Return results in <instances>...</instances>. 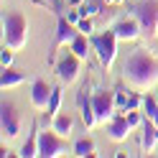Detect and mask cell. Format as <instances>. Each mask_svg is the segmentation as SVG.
<instances>
[{
    "mask_svg": "<svg viewBox=\"0 0 158 158\" xmlns=\"http://www.w3.org/2000/svg\"><path fill=\"white\" fill-rule=\"evenodd\" d=\"M0 133H3V143H10L21 135V112L10 100H3L0 105Z\"/></svg>",
    "mask_w": 158,
    "mask_h": 158,
    "instance_id": "5b68a950",
    "label": "cell"
},
{
    "mask_svg": "<svg viewBox=\"0 0 158 158\" xmlns=\"http://www.w3.org/2000/svg\"><path fill=\"white\" fill-rule=\"evenodd\" d=\"M13 48L10 46H3V51H0V66H3V69H8V66H10L13 64Z\"/></svg>",
    "mask_w": 158,
    "mask_h": 158,
    "instance_id": "603a6c76",
    "label": "cell"
},
{
    "mask_svg": "<svg viewBox=\"0 0 158 158\" xmlns=\"http://www.w3.org/2000/svg\"><path fill=\"white\" fill-rule=\"evenodd\" d=\"M79 33V28L69 21L66 15H59V23H56V46H64V44H72Z\"/></svg>",
    "mask_w": 158,
    "mask_h": 158,
    "instance_id": "9a60e30c",
    "label": "cell"
},
{
    "mask_svg": "<svg viewBox=\"0 0 158 158\" xmlns=\"http://www.w3.org/2000/svg\"><path fill=\"white\" fill-rule=\"evenodd\" d=\"M156 97H158V94H156Z\"/></svg>",
    "mask_w": 158,
    "mask_h": 158,
    "instance_id": "f546056e",
    "label": "cell"
},
{
    "mask_svg": "<svg viewBox=\"0 0 158 158\" xmlns=\"http://www.w3.org/2000/svg\"><path fill=\"white\" fill-rule=\"evenodd\" d=\"M69 153L72 151H69V145H66V138L54 133L51 125L38 133V156L41 158H61V156H69Z\"/></svg>",
    "mask_w": 158,
    "mask_h": 158,
    "instance_id": "277c9868",
    "label": "cell"
},
{
    "mask_svg": "<svg viewBox=\"0 0 158 158\" xmlns=\"http://www.w3.org/2000/svg\"><path fill=\"white\" fill-rule=\"evenodd\" d=\"M79 61H82V59H79L72 48L56 59L54 69H56V77H59V82H61V84L69 87V84H74L77 79H79Z\"/></svg>",
    "mask_w": 158,
    "mask_h": 158,
    "instance_id": "ba28073f",
    "label": "cell"
},
{
    "mask_svg": "<svg viewBox=\"0 0 158 158\" xmlns=\"http://www.w3.org/2000/svg\"><path fill=\"white\" fill-rule=\"evenodd\" d=\"M66 3H69V5H82L84 0H66Z\"/></svg>",
    "mask_w": 158,
    "mask_h": 158,
    "instance_id": "484cf974",
    "label": "cell"
},
{
    "mask_svg": "<svg viewBox=\"0 0 158 158\" xmlns=\"http://www.w3.org/2000/svg\"><path fill=\"white\" fill-rule=\"evenodd\" d=\"M123 79L135 92H151L158 87V59L148 48H135L123 64Z\"/></svg>",
    "mask_w": 158,
    "mask_h": 158,
    "instance_id": "6da1fadb",
    "label": "cell"
},
{
    "mask_svg": "<svg viewBox=\"0 0 158 158\" xmlns=\"http://www.w3.org/2000/svg\"><path fill=\"white\" fill-rule=\"evenodd\" d=\"M105 3H112V0H105Z\"/></svg>",
    "mask_w": 158,
    "mask_h": 158,
    "instance_id": "83f0119b",
    "label": "cell"
},
{
    "mask_svg": "<svg viewBox=\"0 0 158 158\" xmlns=\"http://www.w3.org/2000/svg\"><path fill=\"white\" fill-rule=\"evenodd\" d=\"M156 148H158V125L145 117V123L140 125V151L156 153Z\"/></svg>",
    "mask_w": 158,
    "mask_h": 158,
    "instance_id": "5bb4252c",
    "label": "cell"
},
{
    "mask_svg": "<svg viewBox=\"0 0 158 158\" xmlns=\"http://www.w3.org/2000/svg\"><path fill=\"white\" fill-rule=\"evenodd\" d=\"M77 105H79V115H82V123L87 130H92L97 125V115H94V107H92V97L87 94V87H82L77 94Z\"/></svg>",
    "mask_w": 158,
    "mask_h": 158,
    "instance_id": "4fadbf2b",
    "label": "cell"
},
{
    "mask_svg": "<svg viewBox=\"0 0 158 158\" xmlns=\"http://www.w3.org/2000/svg\"><path fill=\"white\" fill-rule=\"evenodd\" d=\"M23 82H26V74L18 72V69H13V66L3 69V74H0V87H3V92L15 89V87H21Z\"/></svg>",
    "mask_w": 158,
    "mask_h": 158,
    "instance_id": "e0dca14e",
    "label": "cell"
},
{
    "mask_svg": "<svg viewBox=\"0 0 158 158\" xmlns=\"http://www.w3.org/2000/svg\"><path fill=\"white\" fill-rule=\"evenodd\" d=\"M66 18H69V21H72L74 26H77L79 21H82V15H79V10H72V13H66Z\"/></svg>",
    "mask_w": 158,
    "mask_h": 158,
    "instance_id": "d4e9b609",
    "label": "cell"
},
{
    "mask_svg": "<svg viewBox=\"0 0 158 158\" xmlns=\"http://www.w3.org/2000/svg\"><path fill=\"white\" fill-rule=\"evenodd\" d=\"M112 3H117V5H120V3H123V0H112Z\"/></svg>",
    "mask_w": 158,
    "mask_h": 158,
    "instance_id": "4316f807",
    "label": "cell"
},
{
    "mask_svg": "<svg viewBox=\"0 0 158 158\" xmlns=\"http://www.w3.org/2000/svg\"><path fill=\"white\" fill-rule=\"evenodd\" d=\"M92 107H94V115H97V125H107L117 115L115 92L112 89H97V92H92Z\"/></svg>",
    "mask_w": 158,
    "mask_h": 158,
    "instance_id": "52a82bcc",
    "label": "cell"
},
{
    "mask_svg": "<svg viewBox=\"0 0 158 158\" xmlns=\"http://www.w3.org/2000/svg\"><path fill=\"white\" fill-rule=\"evenodd\" d=\"M112 31H115V36L120 38V41H138V38L143 36V28H140L135 15L133 18H120V21L112 26Z\"/></svg>",
    "mask_w": 158,
    "mask_h": 158,
    "instance_id": "8fae6325",
    "label": "cell"
},
{
    "mask_svg": "<svg viewBox=\"0 0 158 158\" xmlns=\"http://www.w3.org/2000/svg\"><path fill=\"white\" fill-rule=\"evenodd\" d=\"M79 28V33H84V36H94V23H92V18H82V21L77 23Z\"/></svg>",
    "mask_w": 158,
    "mask_h": 158,
    "instance_id": "cb8c5ba5",
    "label": "cell"
},
{
    "mask_svg": "<svg viewBox=\"0 0 158 158\" xmlns=\"http://www.w3.org/2000/svg\"><path fill=\"white\" fill-rule=\"evenodd\" d=\"M117 41H120V38L115 36L112 28H110V31L97 33V36H89L92 51L97 54V59H100V64H102L105 69H112L115 59H117Z\"/></svg>",
    "mask_w": 158,
    "mask_h": 158,
    "instance_id": "3957f363",
    "label": "cell"
},
{
    "mask_svg": "<svg viewBox=\"0 0 158 158\" xmlns=\"http://www.w3.org/2000/svg\"><path fill=\"white\" fill-rule=\"evenodd\" d=\"M156 156H158V148H156Z\"/></svg>",
    "mask_w": 158,
    "mask_h": 158,
    "instance_id": "f1b7e54d",
    "label": "cell"
},
{
    "mask_svg": "<svg viewBox=\"0 0 158 158\" xmlns=\"http://www.w3.org/2000/svg\"><path fill=\"white\" fill-rule=\"evenodd\" d=\"M51 92L54 87L46 82V79H33L31 82V107L36 112H46L48 100H51Z\"/></svg>",
    "mask_w": 158,
    "mask_h": 158,
    "instance_id": "9c48e42d",
    "label": "cell"
},
{
    "mask_svg": "<svg viewBox=\"0 0 158 158\" xmlns=\"http://www.w3.org/2000/svg\"><path fill=\"white\" fill-rule=\"evenodd\" d=\"M28 44V21L21 10L3 13V46H10L13 51H21Z\"/></svg>",
    "mask_w": 158,
    "mask_h": 158,
    "instance_id": "7a4b0ae2",
    "label": "cell"
},
{
    "mask_svg": "<svg viewBox=\"0 0 158 158\" xmlns=\"http://www.w3.org/2000/svg\"><path fill=\"white\" fill-rule=\"evenodd\" d=\"M51 130L69 140V138H72V133H74V117L69 115V112H64V110H59V112L51 117Z\"/></svg>",
    "mask_w": 158,
    "mask_h": 158,
    "instance_id": "2e32d148",
    "label": "cell"
},
{
    "mask_svg": "<svg viewBox=\"0 0 158 158\" xmlns=\"http://www.w3.org/2000/svg\"><path fill=\"white\" fill-rule=\"evenodd\" d=\"M130 123H127V117H125V112H117L110 123L105 125V133H107V138H110L112 143H123V140H127V135H130Z\"/></svg>",
    "mask_w": 158,
    "mask_h": 158,
    "instance_id": "30bf717a",
    "label": "cell"
},
{
    "mask_svg": "<svg viewBox=\"0 0 158 158\" xmlns=\"http://www.w3.org/2000/svg\"><path fill=\"white\" fill-rule=\"evenodd\" d=\"M115 105H117V112L140 110L143 107V94L140 92H127L125 87H117L115 89Z\"/></svg>",
    "mask_w": 158,
    "mask_h": 158,
    "instance_id": "7c38bea8",
    "label": "cell"
},
{
    "mask_svg": "<svg viewBox=\"0 0 158 158\" xmlns=\"http://www.w3.org/2000/svg\"><path fill=\"white\" fill-rule=\"evenodd\" d=\"M18 156H21V158H36V156H38V130H36V125L31 127V133H28L26 143L21 145Z\"/></svg>",
    "mask_w": 158,
    "mask_h": 158,
    "instance_id": "ac0fdd59",
    "label": "cell"
},
{
    "mask_svg": "<svg viewBox=\"0 0 158 158\" xmlns=\"http://www.w3.org/2000/svg\"><path fill=\"white\" fill-rule=\"evenodd\" d=\"M94 151H97V145L92 138H79L72 145V156H79V158H89V156H94Z\"/></svg>",
    "mask_w": 158,
    "mask_h": 158,
    "instance_id": "d6986e66",
    "label": "cell"
},
{
    "mask_svg": "<svg viewBox=\"0 0 158 158\" xmlns=\"http://www.w3.org/2000/svg\"><path fill=\"white\" fill-rule=\"evenodd\" d=\"M102 3H105V0H84L82 5H77V10H79L82 18H94L97 13L102 10Z\"/></svg>",
    "mask_w": 158,
    "mask_h": 158,
    "instance_id": "44dd1931",
    "label": "cell"
},
{
    "mask_svg": "<svg viewBox=\"0 0 158 158\" xmlns=\"http://www.w3.org/2000/svg\"><path fill=\"white\" fill-rule=\"evenodd\" d=\"M133 15L143 28V36H156L158 33V0H138L133 8Z\"/></svg>",
    "mask_w": 158,
    "mask_h": 158,
    "instance_id": "8992f818",
    "label": "cell"
},
{
    "mask_svg": "<svg viewBox=\"0 0 158 158\" xmlns=\"http://www.w3.org/2000/svg\"><path fill=\"white\" fill-rule=\"evenodd\" d=\"M59 110H61V87H54L51 100H48V107H46V115H48V117H54Z\"/></svg>",
    "mask_w": 158,
    "mask_h": 158,
    "instance_id": "7402d4cb",
    "label": "cell"
},
{
    "mask_svg": "<svg viewBox=\"0 0 158 158\" xmlns=\"http://www.w3.org/2000/svg\"><path fill=\"white\" fill-rule=\"evenodd\" d=\"M87 38H89V36L77 33V38H74L72 44H69V48H72V51H74L79 59H82V61H87V56H89V48H92V44L87 41Z\"/></svg>",
    "mask_w": 158,
    "mask_h": 158,
    "instance_id": "ffe728a7",
    "label": "cell"
}]
</instances>
